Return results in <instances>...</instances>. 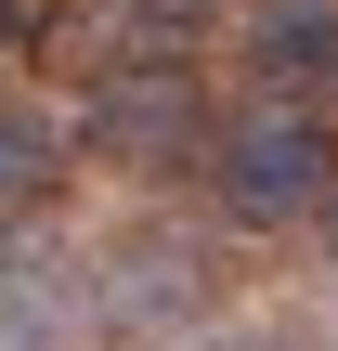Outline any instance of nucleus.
<instances>
[{
  "label": "nucleus",
  "instance_id": "obj_7",
  "mask_svg": "<svg viewBox=\"0 0 338 351\" xmlns=\"http://www.w3.org/2000/svg\"><path fill=\"white\" fill-rule=\"evenodd\" d=\"M234 0H117V26H130V52H195L208 26H221Z\"/></svg>",
  "mask_w": 338,
  "mask_h": 351
},
{
  "label": "nucleus",
  "instance_id": "obj_3",
  "mask_svg": "<svg viewBox=\"0 0 338 351\" xmlns=\"http://www.w3.org/2000/svg\"><path fill=\"white\" fill-rule=\"evenodd\" d=\"M195 326H208V247L143 234L91 274V339L104 351H156V339H195Z\"/></svg>",
  "mask_w": 338,
  "mask_h": 351
},
{
  "label": "nucleus",
  "instance_id": "obj_1",
  "mask_svg": "<svg viewBox=\"0 0 338 351\" xmlns=\"http://www.w3.org/2000/svg\"><path fill=\"white\" fill-rule=\"evenodd\" d=\"M208 195L248 221V234H287V221H326L338 208V117L300 91H261L208 130Z\"/></svg>",
  "mask_w": 338,
  "mask_h": 351
},
{
  "label": "nucleus",
  "instance_id": "obj_9",
  "mask_svg": "<svg viewBox=\"0 0 338 351\" xmlns=\"http://www.w3.org/2000/svg\"><path fill=\"white\" fill-rule=\"evenodd\" d=\"M326 247H338V208H326Z\"/></svg>",
  "mask_w": 338,
  "mask_h": 351
},
{
  "label": "nucleus",
  "instance_id": "obj_4",
  "mask_svg": "<svg viewBox=\"0 0 338 351\" xmlns=\"http://www.w3.org/2000/svg\"><path fill=\"white\" fill-rule=\"evenodd\" d=\"M91 339V274L52 261L39 234L0 247V351H78Z\"/></svg>",
  "mask_w": 338,
  "mask_h": 351
},
{
  "label": "nucleus",
  "instance_id": "obj_8",
  "mask_svg": "<svg viewBox=\"0 0 338 351\" xmlns=\"http://www.w3.org/2000/svg\"><path fill=\"white\" fill-rule=\"evenodd\" d=\"M26 26H39V0H0V52H26Z\"/></svg>",
  "mask_w": 338,
  "mask_h": 351
},
{
  "label": "nucleus",
  "instance_id": "obj_2",
  "mask_svg": "<svg viewBox=\"0 0 338 351\" xmlns=\"http://www.w3.org/2000/svg\"><path fill=\"white\" fill-rule=\"evenodd\" d=\"M208 130H221V104H208V78L182 52H117L104 91H91V156L104 169H143V182L156 169H195Z\"/></svg>",
  "mask_w": 338,
  "mask_h": 351
},
{
  "label": "nucleus",
  "instance_id": "obj_6",
  "mask_svg": "<svg viewBox=\"0 0 338 351\" xmlns=\"http://www.w3.org/2000/svg\"><path fill=\"white\" fill-rule=\"evenodd\" d=\"M65 182V117H39V104H0V208H39Z\"/></svg>",
  "mask_w": 338,
  "mask_h": 351
},
{
  "label": "nucleus",
  "instance_id": "obj_5",
  "mask_svg": "<svg viewBox=\"0 0 338 351\" xmlns=\"http://www.w3.org/2000/svg\"><path fill=\"white\" fill-rule=\"evenodd\" d=\"M261 78L274 91H338V0H274L261 13Z\"/></svg>",
  "mask_w": 338,
  "mask_h": 351
}]
</instances>
